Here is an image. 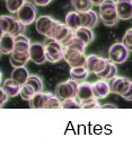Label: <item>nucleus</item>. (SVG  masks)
Wrapping results in <instances>:
<instances>
[{"mask_svg": "<svg viewBox=\"0 0 132 146\" xmlns=\"http://www.w3.org/2000/svg\"><path fill=\"white\" fill-rule=\"evenodd\" d=\"M104 1H105V0H92V2H93L94 6H100Z\"/></svg>", "mask_w": 132, "mask_h": 146, "instance_id": "obj_39", "label": "nucleus"}, {"mask_svg": "<svg viewBox=\"0 0 132 146\" xmlns=\"http://www.w3.org/2000/svg\"><path fill=\"white\" fill-rule=\"evenodd\" d=\"M131 84L132 82L130 79H128L125 77H119V76H115L114 78L108 80L111 93H115L121 96H123L129 91Z\"/></svg>", "mask_w": 132, "mask_h": 146, "instance_id": "obj_8", "label": "nucleus"}, {"mask_svg": "<svg viewBox=\"0 0 132 146\" xmlns=\"http://www.w3.org/2000/svg\"><path fill=\"white\" fill-rule=\"evenodd\" d=\"M80 16H81V26L82 27L94 29L98 24V15L93 9L85 11V13H80Z\"/></svg>", "mask_w": 132, "mask_h": 146, "instance_id": "obj_14", "label": "nucleus"}, {"mask_svg": "<svg viewBox=\"0 0 132 146\" xmlns=\"http://www.w3.org/2000/svg\"><path fill=\"white\" fill-rule=\"evenodd\" d=\"M77 98H78L79 101H85V100H88V99L94 98L93 84H90V83H85V82L81 83V84H79Z\"/></svg>", "mask_w": 132, "mask_h": 146, "instance_id": "obj_21", "label": "nucleus"}, {"mask_svg": "<svg viewBox=\"0 0 132 146\" xmlns=\"http://www.w3.org/2000/svg\"><path fill=\"white\" fill-rule=\"evenodd\" d=\"M89 75L86 67H72L70 69V77L76 82H84Z\"/></svg>", "mask_w": 132, "mask_h": 146, "instance_id": "obj_25", "label": "nucleus"}, {"mask_svg": "<svg viewBox=\"0 0 132 146\" xmlns=\"http://www.w3.org/2000/svg\"><path fill=\"white\" fill-rule=\"evenodd\" d=\"M107 61H108L107 59H104V58L99 57L97 54H90V56L87 57L86 68L88 69L89 73L97 75L100 72H103V69L105 68Z\"/></svg>", "mask_w": 132, "mask_h": 146, "instance_id": "obj_10", "label": "nucleus"}, {"mask_svg": "<svg viewBox=\"0 0 132 146\" xmlns=\"http://www.w3.org/2000/svg\"><path fill=\"white\" fill-rule=\"evenodd\" d=\"M15 49V36L9 33H5L0 38V51L3 54H10Z\"/></svg>", "mask_w": 132, "mask_h": 146, "instance_id": "obj_17", "label": "nucleus"}, {"mask_svg": "<svg viewBox=\"0 0 132 146\" xmlns=\"http://www.w3.org/2000/svg\"><path fill=\"white\" fill-rule=\"evenodd\" d=\"M107 108H112V109H116V106H114V104H111V103H108V104H104V106H102V109H107Z\"/></svg>", "mask_w": 132, "mask_h": 146, "instance_id": "obj_38", "label": "nucleus"}, {"mask_svg": "<svg viewBox=\"0 0 132 146\" xmlns=\"http://www.w3.org/2000/svg\"><path fill=\"white\" fill-rule=\"evenodd\" d=\"M2 84V74H1V72H0V85Z\"/></svg>", "mask_w": 132, "mask_h": 146, "instance_id": "obj_41", "label": "nucleus"}, {"mask_svg": "<svg viewBox=\"0 0 132 146\" xmlns=\"http://www.w3.org/2000/svg\"><path fill=\"white\" fill-rule=\"evenodd\" d=\"M58 22L59 21H55V19H53L50 16L43 15V16H40V17L36 18V21H35V27H36V31L40 34L46 36L48 38H52L53 31H54Z\"/></svg>", "mask_w": 132, "mask_h": 146, "instance_id": "obj_4", "label": "nucleus"}, {"mask_svg": "<svg viewBox=\"0 0 132 146\" xmlns=\"http://www.w3.org/2000/svg\"><path fill=\"white\" fill-rule=\"evenodd\" d=\"M28 77H30V73H28V70H27V68L25 66H23V67H15L13 73H11V78L15 82H17L19 85H22V86L27 83Z\"/></svg>", "mask_w": 132, "mask_h": 146, "instance_id": "obj_20", "label": "nucleus"}, {"mask_svg": "<svg viewBox=\"0 0 132 146\" xmlns=\"http://www.w3.org/2000/svg\"><path fill=\"white\" fill-rule=\"evenodd\" d=\"M116 10L120 19L132 18V0H116Z\"/></svg>", "mask_w": 132, "mask_h": 146, "instance_id": "obj_11", "label": "nucleus"}, {"mask_svg": "<svg viewBox=\"0 0 132 146\" xmlns=\"http://www.w3.org/2000/svg\"><path fill=\"white\" fill-rule=\"evenodd\" d=\"M122 43L125 45V48H127L130 52H132V29L127 31V33H125L124 36H123Z\"/></svg>", "mask_w": 132, "mask_h": 146, "instance_id": "obj_34", "label": "nucleus"}, {"mask_svg": "<svg viewBox=\"0 0 132 146\" xmlns=\"http://www.w3.org/2000/svg\"><path fill=\"white\" fill-rule=\"evenodd\" d=\"M66 24L68 25V27L72 31L78 30L79 27H81V16L80 13L72 10L70 13H68L66 16Z\"/></svg>", "mask_w": 132, "mask_h": 146, "instance_id": "obj_19", "label": "nucleus"}, {"mask_svg": "<svg viewBox=\"0 0 132 146\" xmlns=\"http://www.w3.org/2000/svg\"><path fill=\"white\" fill-rule=\"evenodd\" d=\"M31 41L27 36L24 34L15 36V49L14 50H19V51H30L31 46Z\"/></svg>", "mask_w": 132, "mask_h": 146, "instance_id": "obj_26", "label": "nucleus"}, {"mask_svg": "<svg viewBox=\"0 0 132 146\" xmlns=\"http://www.w3.org/2000/svg\"><path fill=\"white\" fill-rule=\"evenodd\" d=\"M117 74V68H116V65L112 61H107L105 68L103 69V72H100L99 74H97L96 76L100 78V79H105V80H110L112 78H114Z\"/></svg>", "mask_w": 132, "mask_h": 146, "instance_id": "obj_22", "label": "nucleus"}, {"mask_svg": "<svg viewBox=\"0 0 132 146\" xmlns=\"http://www.w3.org/2000/svg\"><path fill=\"white\" fill-rule=\"evenodd\" d=\"M99 18L106 26H114L119 22V15L116 10V1L105 0L99 6Z\"/></svg>", "mask_w": 132, "mask_h": 146, "instance_id": "obj_1", "label": "nucleus"}, {"mask_svg": "<svg viewBox=\"0 0 132 146\" xmlns=\"http://www.w3.org/2000/svg\"><path fill=\"white\" fill-rule=\"evenodd\" d=\"M45 51H46V59L49 62H58L65 57V48L62 43L55 41L54 38H49L45 43Z\"/></svg>", "mask_w": 132, "mask_h": 146, "instance_id": "obj_3", "label": "nucleus"}, {"mask_svg": "<svg viewBox=\"0 0 132 146\" xmlns=\"http://www.w3.org/2000/svg\"><path fill=\"white\" fill-rule=\"evenodd\" d=\"M8 99H9V96L6 94V92L3 91V88L0 87V106L2 107V106L8 101Z\"/></svg>", "mask_w": 132, "mask_h": 146, "instance_id": "obj_35", "label": "nucleus"}, {"mask_svg": "<svg viewBox=\"0 0 132 146\" xmlns=\"http://www.w3.org/2000/svg\"><path fill=\"white\" fill-rule=\"evenodd\" d=\"M36 6H40V7H44V6H48L52 0H32Z\"/></svg>", "mask_w": 132, "mask_h": 146, "instance_id": "obj_36", "label": "nucleus"}, {"mask_svg": "<svg viewBox=\"0 0 132 146\" xmlns=\"http://www.w3.org/2000/svg\"><path fill=\"white\" fill-rule=\"evenodd\" d=\"M30 59V51L14 50L10 53V64L13 67H23L27 64Z\"/></svg>", "mask_w": 132, "mask_h": 146, "instance_id": "obj_12", "label": "nucleus"}, {"mask_svg": "<svg viewBox=\"0 0 132 146\" xmlns=\"http://www.w3.org/2000/svg\"><path fill=\"white\" fill-rule=\"evenodd\" d=\"M3 34H5V32H3V31L1 30V27H0V38L3 36Z\"/></svg>", "mask_w": 132, "mask_h": 146, "instance_id": "obj_40", "label": "nucleus"}, {"mask_svg": "<svg viewBox=\"0 0 132 146\" xmlns=\"http://www.w3.org/2000/svg\"><path fill=\"white\" fill-rule=\"evenodd\" d=\"M30 59L36 65H43L48 61L45 45L38 42H34L30 46Z\"/></svg>", "mask_w": 132, "mask_h": 146, "instance_id": "obj_9", "label": "nucleus"}, {"mask_svg": "<svg viewBox=\"0 0 132 146\" xmlns=\"http://www.w3.org/2000/svg\"><path fill=\"white\" fill-rule=\"evenodd\" d=\"M36 15H37V9H36V5L33 1H26L22 8L18 10L17 13V19L20 21L23 24L25 25H30L33 22L36 21Z\"/></svg>", "mask_w": 132, "mask_h": 146, "instance_id": "obj_5", "label": "nucleus"}, {"mask_svg": "<svg viewBox=\"0 0 132 146\" xmlns=\"http://www.w3.org/2000/svg\"><path fill=\"white\" fill-rule=\"evenodd\" d=\"M124 100H127V101H132V84L131 86H130V88H129V91L122 96Z\"/></svg>", "mask_w": 132, "mask_h": 146, "instance_id": "obj_37", "label": "nucleus"}, {"mask_svg": "<svg viewBox=\"0 0 132 146\" xmlns=\"http://www.w3.org/2000/svg\"><path fill=\"white\" fill-rule=\"evenodd\" d=\"M130 51L122 42L114 43L108 50V60L114 64H124L129 58Z\"/></svg>", "mask_w": 132, "mask_h": 146, "instance_id": "obj_6", "label": "nucleus"}, {"mask_svg": "<svg viewBox=\"0 0 132 146\" xmlns=\"http://www.w3.org/2000/svg\"><path fill=\"white\" fill-rule=\"evenodd\" d=\"M17 21H18L17 18H14V17L8 16V15L0 16V27L5 33L10 34L13 32V30L15 29Z\"/></svg>", "mask_w": 132, "mask_h": 146, "instance_id": "obj_24", "label": "nucleus"}, {"mask_svg": "<svg viewBox=\"0 0 132 146\" xmlns=\"http://www.w3.org/2000/svg\"><path fill=\"white\" fill-rule=\"evenodd\" d=\"M79 84L73 79H68L66 82H61L55 87V95L61 100H68L71 98H77Z\"/></svg>", "mask_w": 132, "mask_h": 146, "instance_id": "obj_2", "label": "nucleus"}, {"mask_svg": "<svg viewBox=\"0 0 132 146\" xmlns=\"http://www.w3.org/2000/svg\"><path fill=\"white\" fill-rule=\"evenodd\" d=\"M93 93H94V98H96L97 100L105 99L111 93L108 82H106L105 79H100L98 82L94 83L93 84Z\"/></svg>", "mask_w": 132, "mask_h": 146, "instance_id": "obj_13", "label": "nucleus"}, {"mask_svg": "<svg viewBox=\"0 0 132 146\" xmlns=\"http://www.w3.org/2000/svg\"><path fill=\"white\" fill-rule=\"evenodd\" d=\"M71 3H72V7L75 8V10L78 13L88 11L94 6L92 0H71Z\"/></svg>", "mask_w": 132, "mask_h": 146, "instance_id": "obj_27", "label": "nucleus"}, {"mask_svg": "<svg viewBox=\"0 0 132 146\" xmlns=\"http://www.w3.org/2000/svg\"><path fill=\"white\" fill-rule=\"evenodd\" d=\"M59 108H61V100L57 95L51 94L45 109H59Z\"/></svg>", "mask_w": 132, "mask_h": 146, "instance_id": "obj_33", "label": "nucleus"}, {"mask_svg": "<svg viewBox=\"0 0 132 146\" xmlns=\"http://www.w3.org/2000/svg\"><path fill=\"white\" fill-rule=\"evenodd\" d=\"M71 32H72V30H70L67 24L58 22V24H57V26H55V29L53 31L52 38H54L55 41H58L60 43H63L69 37V35L71 34Z\"/></svg>", "mask_w": 132, "mask_h": 146, "instance_id": "obj_15", "label": "nucleus"}, {"mask_svg": "<svg viewBox=\"0 0 132 146\" xmlns=\"http://www.w3.org/2000/svg\"><path fill=\"white\" fill-rule=\"evenodd\" d=\"M1 54H2V53H1V51H0V56H1Z\"/></svg>", "mask_w": 132, "mask_h": 146, "instance_id": "obj_42", "label": "nucleus"}, {"mask_svg": "<svg viewBox=\"0 0 132 146\" xmlns=\"http://www.w3.org/2000/svg\"><path fill=\"white\" fill-rule=\"evenodd\" d=\"M2 88H3V91L6 92V94L9 98H14V96H17L20 93L22 85H19L13 78H9V79H6L2 83Z\"/></svg>", "mask_w": 132, "mask_h": 146, "instance_id": "obj_18", "label": "nucleus"}, {"mask_svg": "<svg viewBox=\"0 0 132 146\" xmlns=\"http://www.w3.org/2000/svg\"><path fill=\"white\" fill-rule=\"evenodd\" d=\"M61 108L62 109H81V102L78 100V98H71V99L61 101Z\"/></svg>", "mask_w": 132, "mask_h": 146, "instance_id": "obj_31", "label": "nucleus"}, {"mask_svg": "<svg viewBox=\"0 0 132 146\" xmlns=\"http://www.w3.org/2000/svg\"><path fill=\"white\" fill-rule=\"evenodd\" d=\"M0 108H1V106H0Z\"/></svg>", "mask_w": 132, "mask_h": 146, "instance_id": "obj_43", "label": "nucleus"}, {"mask_svg": "<svg viewBox=\"0 0 132 146\" xmlns=\"http://www.w3.org/2000/svg\"><path fill=\"white\" fill-rule=\"evenodd\" d=\"M81 102V109H98L102 108V106L97 102L96 98H92L85 101H80Z\"/></svg>", "mask_w": 132, "mask_h": 146, "instance_id": "obj_32", "label": "nucleus"}, {"mask_svg": "<svg viewBox=\"0 0 132 146\" xmlns=\"http://www.w3.org/2000/svg\"><path fill=\"white\" fill-rule=\"evenodd\" d=\"M26 2V0H6V7L9 13L17 14L22 6Z\"/></svg>", "mask_w": 132, "mask_h": 146, "instance_id": "obj_28", "label": "nucleus"}, {"mask_svg": "<svg viewBox=\"0 0 132 146\" xmlns=\"http://www.w3.org/2000/svg\"><path fill=\"white\" fill-rule=\"evenodd\" d=\"M27 84H30L33 87L36 93L43 91V82H42L41 77H38L36 75H30V77L27 79Z\"/></svg>", "mask_w": 132, "mask_h": 146, "instance_id": "obj_29", "label": "nucleus"}, {"mask_svg": "<svg viewBox=\"0 0 132 146\" xmlns=\"http://www.w3.org/2000/svg\"><path fill=\"white\" fill-rule=\"evenodd\" d=\"M63 59L69 64V66L72 67H86V60L87 57L85 56V52L73 50V49H65V57Z\"/></svg>", "mask_w": 132, "mask_h": 146, "instance_id": "obj_7", "label": "nucleus"}, {"mask_svg": "<svg viewBox=\"0 0 132 146\" xmlns=\"http://www.w3.org/2000/svg\"><path fill=\"white\" fill-rule=\"evenodd\" d=\"M51 93L38 92L30 100V106L33 109H45Z\"/></svg>", "mask_w": 132, "mask_h": 146, "instance_id": "obj_16", "label": "nucleus"}, {"mask_svg": "<svg viewBox=\"0 0 132 146\" xmlns=\"http://www.w3.org/2000/svg\"><path fill=\"white\" fill-rule=\"evenodd\" d=\"M75 35L80 38L85 44H89L93 42L94 40V32H93V29H89V27H79L78 30L75 31Z\"/></svg>", "mask_w": 132, "mask_h": 146, "instance_id": "obj_23", "label": "nucleus"}, {"mask_svg": "<svg viewBox=\"0 0 132 146\" xmlns=\"http://www.w3.org/2000/svg\"><path fill=\"white\" fill-rule=\"evenodd\" d=\"M35 94H36L35 90H34L30 84H27V83L22 86L20 93H19V95L22 96V99H23V100H27V101H30Z\"/></svg>", "mask_w": 132, "mask_h": 146, "instance_id": "obj_30", "label": "nucleus"}]
</instances>
